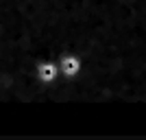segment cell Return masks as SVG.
<instances>
[{
	"instance_id": "obj_2",
	"label": "cell",
	"mask_w": 146,
	"mask_h": 140,
	"mask_svg": "<svg viewBox=\"0 0 146 140\" xmlns=\"http://www.w3.org/2000/svg\"><path fill=\"white\" fill-rule=\"evenodd\" d=\"M35 79L39 81V85H52L61 79L59 61L57 59H39L35 64Z\"/></svg>"
},
{
	"instance_id": "obj_1",
	"label": "cell",
	"mask_w": 146,
	"mask_h": 140,
	"mask_svg": "<svg viewBox=\"0 0 146 140\" xmlns=\"http://www.w3.org/2000/svg\"><path fill=\"white\" fill-rule=\"evenodd\" d=\"M83 68H85V61H83V57H81L79 53H74V50L63 53V55L59 57V70H61V79L63 81L79 79L81 72H83Z\"/></svg>"
}]
</instances>
